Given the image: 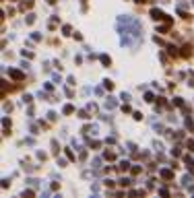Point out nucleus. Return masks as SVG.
<instances>
[{
  "mask_svg": "<svg viewBox=\"0 0 194 198\" xmlns=\"http://www.w3.org/2000/svg\"><path fill=\"white\" fill-rule=\"evenodd\" d=\"M151 15H153V19H157V21H159V19H165V15H163V12H159L157 8H153V12H151Z\"/></svg>",
  "mask_w": 194,
  "mask_h": 198,
  "instance_id": "nucleus-1",
  "label": "nucleus"
},
{
  "mask_svg": "<svg viewBox=\"0 0 194 198\" xmlns=\"http://www.w3.org/2000/svg\"><path fill=\"white\" fill-rule=\"evenodd\" d=\"M10 76H12V79H19V81L23 79V74H21L19 70H10Z\"/></svg>",
  "mask_w": 194,
  "mask_h": 198,
  "instance_id": "nucleus-2",
  "label": "nucleus"
},
{
  "mask_svg": "<svg viewBox=\"0 0 194 198\" xmlns=\"http://www.w3.org/2000/svg\"><path fill=\"white\" fill-rule=\"evenodd\" d=\"M101 62H103V64L108 66V64H110V58H108V56H101Z\"/></svg>",
  "mask_w": 194,
  "mask_h": 198,
  "instance_id": "nucleus-3",
  "label": "nucleus"
}]
</instances>
